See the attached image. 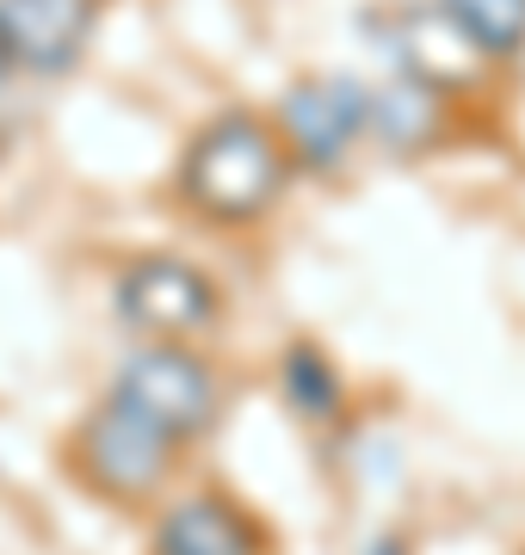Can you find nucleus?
<instances>
[{
    "instance_id": "6e6552de",
    "label": "nucleus",
    "mask_w": 525,
    "mask_h": 555,
    "mask_svg": "<svg viewBox=\"0 0 525 555\" xmlns=\"http://www.w3.org/2000/svg\"><path fill=\"white\" fill-rule=\"evenodd\" d=\"M266 531L254 525L242 500H229L222 488H199V494L174 500L149 537V555H260Z\"/></svg>"
},
{
    "instance_id": "423d86ee",
    "label": "nucleus",
    "mask_w": 525,
    "mask_h": 555,
    "mask_svg": "<svg viewBox=\"0 0 525 555\" xmlns=\"http://www.w3.org/2000/svg\"><path fill=\"white\" fill-rule=\"evenodd\" d=\"M396 68L426 80V87H439V93H451V100H464V93H476L488 80L495 56L445 7H414V13L396 20Z\"/></svg>"
},
{
    "instance_id": "9d476101",
    "label": "nucleus",
    "mask_w": 525,
    "mask_h": 555,
    "mask_svg": "<svg viewBox=\"0 0 525 555\" xmlns=\"http://www.w3.org/2000/svg\"><path fill=\"white\" fill-rule=\"evenodd\" d=\"M279 389H284V401H291V414L309 420V426H328V420H341V408H346L341 371H334V364H328V352H322V346H309V339L284 346Z\"/></svg>"
},
{
    "instance_id": "4468645a",
    "label": "nucleus",
    "mask_w": 525,
    "mask_h": 555,
    "mask_svg": "<svg viewBox=\"0 0 525 555\" xmlns=\"http://www.w3.org/2000/svg\"><path fill=\"white\" fill-rule=\"evenodd\" d=\"M0 155H7V137H0Z\"/></svg>"
},
{
    "instance_id": "9b49d317",
    "label": "nucleus",
    "mask_w": 525,
    "mask_h": 555,
    "mask_svg": "<svg viewBox=\"0 0 525 555\" xmlns=\"http://www.w3.org/2000/svg\"><path fill=\"white\" fill-rule=\"evenodd\" d=\"M470 38L495 62H513L525 50V0H439Z\"/></svg>"
},
{
    "instance_id": "f257e3e1",
    "label": "nucleus",
    "mask_w": 525,
    "mask_h": 555,
    "mask_svg": "<svg viewBox=\"0 0 525 555\" xmlns=\"http://www.w3.org/2000/svg\"><path fill=\"white\" fill-rule=\"evenodd\" d=\"M291 173H297V160L284 149L279 124L266 112L229 105L217 118H204L192 130V142L180 149L174 192L210 229H247V222H260L284 198Z\"/></svg>"
},
{
    "instance_id": "7ed1b4c3",
    "label": "nucleus",
    "mask_w": 525,
    "mask_h": 555,
    "mask_svg": "<svg viewBox=\"0 0 525 555\" xmlns=\"http://www.w3.org/2000/svg\"><path fill=\"white\" fill-rule=\"evenodd\" d=\"M112 389L124 401H137L149 420H162L167 433H180L185 444L210 438L222 420V377L192 339H142L124 358Z\"/></svg>"
},
{
    "instance_id": "39448f33",
    "label": "nucleus",
    "mask_w": 525,
    "mask_h": 555,
    "mask_svg": "<svg viewBox=\"0 0 525 555\" xmlns=\"http://www.w3.org/2000/svg\"><path fill=\"white\" fill-rule=\"evenodd\" d=\"M272 124L304 173H334L371 130V87L353 75H297L272 105Z\"/></svg>"
},
{
    "instance_id": "0eeeda50",
    "label": "nucleus",
    "mask_w": 525,
    "mask_h": 555,
    "mask_svg": "<svg viewBox=\"0 0 525 555\" xmlns=\"http://www.w3.org/2000/svg\"><path fill=\"white\" fill-rule=\"evenodd\" d=\"M105 0H0V25L13 38L25 75H68L93 43V13Z\"/></svg>"
},
{
    "instance_id": "1a4fd4ad",
    "label": "nucleus",
    "mask_w": 525,
    "mask_h": 555,
    "mask_svg": "<svg viewBox=\"0 0 525 555\" xmlns=\"http://www.w3.org/2000/svg\"><path fill=\"white\" fill-rule=\"evenodd\" d=\"M371 137L384 142L389 155H433L451 137V93L396 68V80H384L371 93Z\"/></svg>"
},
{
    "instance_id": "ddd939ff",
    "label": "nucleus",
    "mask_w": 525,
    "mask_h": 555,
    "mask_svg": "<svg viewBox=\"0 0 525 555\" xmlns=\"http://www.w3.org/2000/svg\"><path fill=\"white\" fill-rule=\"evenodd\" d=\"M371 555H408L402 537H384V543H371Z\"/></svg>"
},
{
    "instance_id": "f8f14e48",
    "label": "nucleus",
    "mask_w": 525,
    "mask_h": 555,
    "mask_svg": "<svg viewBox=\"0 0 525 555\" xmlns=\"http://www.w3.org/2000/svg\"><path fill=\"white\" fill-rule=\"evenodd\" d=\"M13 75H20V62H13V38H7V25H0V87H7Z\"/></svg>"
},
{
    "instance_id": "20e7f679",
    "label": "nucleus",
    "mask_w": 525,
    "mask_h": 555,
    "mask_svg": "<svg viewBox=\"0 0 525 555\" xmlns=\"http://www.w3.org/2000/svg\"><path fill=\"white\" fill-rule=\"evenodd\" d=\"M112 309L142 339H199L217 327L222 291L210 284L204 266H192L180 254H137L118 266Z\"/></svg>"
},
{
    "instance_id": "f03ea898",
    "label": "nucleus",
    "mask_w": 525,
    "mask_h": 555,
    "mask_svg": "<svg viewBox=\"0 0 525 555\" xmlns=\"http://www.w3.org/2000/svg\"><path fill=\"white\" fill-rule=\"evenodd\" d=\"M185 438L167 433L162 420H149L137 401H124L118 389L81 414L62 438V469L75 488H87L93 500L118 506V513H142L167 494V481L180 476Z\"/></svg>"
}]
</instances>
